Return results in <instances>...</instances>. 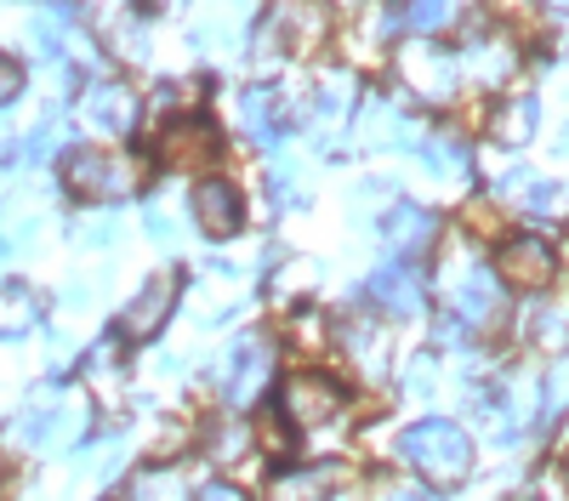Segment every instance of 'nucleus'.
Segmentation results:
<instances>
[{"label":"nucleus","instance_id":"f257e3e1","mask_svg":"<svg viewBox=\"0 0 569 501\" xmlns=\"http://www.w3.org/2000/svg\"><path fill=\"white\" fill-rule=\"evenodd\" d=\"M439 285H445V302H450L461 331H485L490 319L501 313V280H496V268L472 251L467 240L450 246V257L439 268Z\"/></svg>","mask_w":569,"mask_h":501},{"label":"nucleus","instance_id":"f03ea898","mask_svg":"<svg viewBox=\"0 0 569 501\" xmlns=\"http://www.w3.org/2000/svg\"><path fill=\"white\" fill-rule=\"evenodd\" d=\"M399 455L405 468H416L427 484H461L472 473V439L456 422H416L399 433Z\"/></svg>","mask_w":569,"mask_h":501},{"label":"nucleus","instance_id":"7ed1b4c3","mask_svg":"<svg viewBox=\"0 0 569 501\" xmlns=\"http://www.w3.org/2000/svg\"><path fill=\"white\" fill-rule=\"evenodd\" d=\"M63 177L80 200H126L137 189V166L126 154H109V149H74L63 160Z\"/></svg>","mask_w":569,"mask_h":501},{"label":"nucleus","instance_id":"20e7f679","mask_svg":"<svg viewBox=\"0 0 569 501\" xmlns=\"http://www.w3.org/2000/svg\"><path fill=\"white\" fill-rule=\"evenodd\" d=\"M217 382H222V399H228L233 410H240V404H257L262 388L273 382V353H268V342H262V337H240V342L222 353Z\"/></svg>","mask_w":569,"mask_h":501},{"label":"nucleus","instance_id":"39448f33","mask_svg":"<svg viewBox=\"0 0 569 501\" xmlns=\"http://www.w3.org/2000/svg\"><path fill=\"white\" fill-rule=\"evenodd\" d=\"M80 428H86V410H80V404H58V399L40 393L23 417L12 422V439H18L23 450H63V444L80 439Z\"/></svg>","mask_w":569,"mask_h":501},{"label":"nucleus","instance_id":"423d86ee","mask_svg":"<svg viewBox=\"0 0 569 501\" xmlns=\"http://www.w3.org/2000/svg\"><path fill=\"white\" fill-rule=\"evenodd\" d=\"M284 417H291V428H330L342 417V388L319 371H302L284 382Z\"/></svg>","mask_w":569,"mask_h":501},{"label":"nucleus","instance_id":"0eeeda50","mask_svg":"<svg viewBox=\"0 0 569 501\" xmlns=\"http://www.w3.org/2000/svg\"><path fill=\"white\" fill-rule=\"evenodd\" d=\"M171 308H177V273H154V280L126 302V313H120V337H126V342H149V337H160V331H166V319H171Z\"/></svg>","mask_w":569,"mask_h":501},{"label":"nucleus","instance_id":"6e6552de","mask_svg":"<svg viewBox=\"0 0 569 501\" xmlns=\"http://www.w3.org/2000/svg\"><path fill=\"white\" fill-rule=\"evenodd\" d=\"M217 131H211V120H200V114H182V120H171L166 131H160V160L166 166H177V171H206L211 160H217Z\"/></svg>","mask_w":569,"mask_h":501},{"label":"nucleus","instance_id":"1a4fd4ad","mask_svg":"<svg viewBox=\"0 0 569 501\" xmlns=\"http://www.w3.org/2000/svg\"><path fill=\"white\" fill-rule=\"evenodd\" d=\"M496 268H501V285H518V291H541V285L552 280L558 257H552V246H547L541 234H518V240H507V246H501Z\"/></svg>","mask_w":569,"mask_h":501},{"label":"nucleus","instance_id":"9d476101","mask_svg":"<svg viewBox=\"0 0 569 501\" xmlns=\"http://www.w3.org/2000/svg\"><path fill=\"white\" fill-rule=\"evenodd\" d=\"M405 80L416 91H427V98H450V91L467 80L461 74V52H450V46H410L405 52Z\"/></svg>","mask_w":569,"mask_h":501},{"label":"nucleus","instance_id":"9b49d317","mask_svg":"<svg viewBox=\"0 0 569 501\" xmlns=\"http://www.w3.org/2000/svg\"><path fill=\"white\" fill-rule=\"evenodd\" d=\"M80 109H86L91 126L109 131V137H126L137 126V98H131V86H120V80H91Z\"/></svg>","mask_w":569,"mask_h":501},{"label":"nucleus","instance_id":"f8f14e48","mask_svg":"<svg viewBox=\"0 0 569 501\" xmlns=\"http://www.w3.org/2000/svg\"><path fill=\"white\" fill-rule=\"evenodd\" d=\"M433 234H439V217L427 211V206H393L388 217H382V240H388V251L405 262V257H421L427 246H433Z\"/></svg>","mask_w":569,"mask_h":501},{"label":"nucleus","instance_id":"ddd939ff","mask_svg":"<svg viewBox=\"0 0 569 501\" xmlns=\"http://www.w3.org/2000/svg\"><path fill=\"white\" fill-rule=\"evenodd\" d=\"M365 291H370V302L382 308L388 319H416L421 313V280H416V268H405V262L376 268Z\"/></svg>","mask_w":569,"mask_h":501},{"label":"nucleus","instance_id":"4468645a","mask_svg":"<svg viewBox=\"0 0 569 501\" xmlns=\"http://www.w3.org/2000/svg\"><path fill=\"white\" fill-rule=\"evenodd\" d=\"M194 222L217 240L233 234V228H240V189H233L228 177H200L194 182Z\"/></svg>","mask_w":569,"mask_h":501},{"label":"nucleus","instance_id":"2eb2a0df","mask_svg":"<svg viewBox=\"0 0 569 501\" xmlns=\"http://www.w3.org/2000/svg\"><path fill=\"white\" fill-rule=\"evenodd\" d=\"M512 69H518V52H512V40H507V34H479V40H467V46H461V74H467V80L501 86Z\"/></svg>","mask_w":569,"mask_h":501},{"label":"nucleus","instance_id":"dca6fc26","mask_svg":"<svg viewBox=\"0 0 569 501\" xmlns=\"http://www.w3.org/2000/svg\"><path fill=\"white\" fill-rule=\"evenodd\" d=\"M337 337H342V353L359 364L365 377H382V359H388V331L376 325L370 313H348Z\"/></svg>","mask_w":569,"mask_h":501},{"label":"nucleus","instance_id":"f3484780","mask_svg":"<svg viewBox=\"0 0 569 501\" xmlns=\"http://www.w3.org/2000/svg\"><path fill=\"white\" fill-rule=\"evenodd\" d=\"M240 120H246V131L257 137L262 149H279L284 137H291V120H284L273 86H251V91H246V98H240Z\"/></svg>","mask_w":569,"mask_h":501},{"label":"nucleus","instance_id":"a211bd4d","mask_svg":"<svg viewBox=\"0 0 569 501\" xmlns=\"http://www.w3.org/2000/svg\"><path fill=\"white\" fill-rule=\"evenodd\" d=\"M416 154H421V166L433 171L439 182H467V171H472V154H467V143H461L456 131H433V137H421Z\"/></svg>","mask_w":569,"mask_h":501},{"label":"nucleus","instance_id":"6ab92c4d","mask_svg":"<svg viewBox=\"0 0 569 501\" xmlns=\"http://www.w3.org/2000/svg\"><path fill=\"white\" fill-rule=\"evenodd\" d=\"M501 194L518 200L530 217H552V211L569 206V194L558 189V182H547V177H536V171H507V177H501Z\"/></svg>","mask_w":569,"mask_h":501},{"label":"nucleus","instance_id":"aec40b11","mask_svg":"<svg viewBox=\"0 0 569 501\" xmlns=\"http://www.w3.org/2000/svg\"><path fill=\"white\" fill-rule=\"evenodd\" d=\"M40 325V297L23 280H0V337H29Z\"/></svg>","mask_w":569,"mask_h":501},{"label":"nucleus","instance_id":"412c9836","mask_svg":"<svg viewBox=\"0 0 569 501\" xmlns=\"http://www.w3.org/2000/svg\"><path fill=\"white\" fill-rule=\"evenodd\" d=\"M536 126H541V103L530 98H507L501 109H496V120H490V131H496V143H507V149H525L530 137H536Z\"/></svg>","mask_w":569,"mask_h":501},{"label":"nucleus","instance_id":"4be33fe9","mask_svg":"<svg viewBox=\"0 0 569 501\" xmlns=\"http://www.w3.org/2000/svg\"><path fill=\"white\" fill-rule=\"evenodd\" d=\"M342 484V468H291L273 479V501H330Z\"/></svg>","mask_w":569,"mask_h":501},{"label":"nucleus","instance_id":"5701e85b","mask_svg":"<svg viewBox=\"0 0 569 501\" xmlns=\"http://www.w3.org/2000/svg\"><path fill=\"white\" fill-rule=\"evenodd\" d=\"M530 337H536V348H547V353H569V308H558V302L536 308Z\"/></svg>","mask_w":569,"mask_h":501},{"label":"nucleus","instance_id":"b1692460","mask_svg":"<svg viewBox=\"0 0 569 501\" xmlns=\"http://www.w3.org/2000/svg\"><path fill=\"white\" fill-rule=\"evenodd\" d=\"M450 18H456V7H399V12H388V29H399V34H433Z\"/></svg>","mask_w":569,"mask_h":501},{"label":"nucleus","instance_id":"393cba45","mask_svg":"<svg viewBox=\"0 0 569 501\" xmlns=\"http://www.w3.org/2000/svg\"><path fill=\"white\" fill-rule=\"evenodd\" d=\"M268 194H273L279 206H302V200H308L302 166H297V160H279V166H273V177H268Z\"/></svg>","mask_w":569,"mask_h":501},{"label":"nucleus","instance_id":"a878e982","mask_svg":"<svg viewBox=\"0 0 569 501\" xmlns=\"http://www.w3.org/2000/svg\"><path fill=\"white\" fill-rule=\"evenodd\" d=\"M563 404H569V359H552V371L541 382V422H552Z\"/></svg>","mask_w":569,"mask_h":501},{"label":"nucleus","instance_id":"bb28decb","mask_svg":"<svg viewBox=\"0 0 569 501\" xmlns=\"http://www.w3.org/2000/svg\"><path fill=\"white\" fill-rule=\"evenodd\" d=\"M131 501H182V479L177 473H142Z\"/></svg>","mask_w":569,"mask_h":501},{"label":"nucleus","instance_id":"cd10ccee","mask_svg":"<svg viewBox=\"0 0 569 501\" xmlns=\"http://www.w3.org/2000/svg\"><path fill=\"white\" fill-rule=\"evenodd\" d=\"M58 143H63V126H58V120H46V126L29 137V143H23V160H46Z\"/></svg>","mask_w":569,"mask_h":501},{"label":"nucleus","instance_id":"c85d7f7f","mask_svg":"<svg viewBox=\"0 0 569 501\" xmlns=\"http://www.w3.org/2000/svg\"><path fill=\"white\" fill-rule=\"evenodd\" d=\"M433 382H439V371H433V353H416V364L405 371V388L427 399V393H433Z\"/></svg>","mask_w":569,"mask_h":501},{"label":"nucleus","instance_id":"c756f323","mask_svg":"<svg viewBox=\"0 0 569 501\" xmlns=\"http://www.w3.org/2000/svg\"><path fill=\"white\" fill-rule=\"evenodd\" d=\"M246 444H251V433H246V428H222V433L211 439V455H222V462H233V455H246Z\"/></svg>","mask_w":569,"mask_h":501},{"label":"nucleus","instance_id":"7c9ffc66","mask_svg":"<svg viewBox=\"0 0 569 501\" xmlns=\"http://www.w3.org/2000/svg\"><path fill=\"white\" fill-rule=\"evenodd\" d=\"M18 91H23V69H18L12 58H0V109H7Z\"/></svg>","mask_w":569,"mask_h":501},{"label":"nucleus","instance_id":"2f4dec72","mask_svg":"<svg viewBox=\"0 0 569 501\" xmlns=\"http://www.w3.org/2000/svg\"><path fill=\"white\" fill-rule=\"evenodd\" d=\"M74 240H80V246H109V240H114V222H109V217H98V222L74 228Z\"/></svg>","mask_w":569,"mask_h":501},{"label":"nucleus","instance_id":"473e14b6","mask_svg":"<svg viewBox=\"0 0 569 501\" xmlns=\"http://www.w3.org/2000/svg\"><path fill=\"white\" fill-rule=\"evenodd\" d=\"M194 501H251V495H246L240 484H222V479H211V484H206Z\"/></svg>","mask_w":569,"mask_h":501},{"label":"nucleus","instance_id":"72a5a7b5","mask_svg":"<svg viewBox=\"0 0 569 501\" xmlns=\"http://www.w3.org/2000/svg\"><path fill=\"white\" fill-rule=\"evenodd\" d=\"M149 234H154V240H171V222H166L160 206H149Z\"/></svg>","mask_w":569,"mask_h":501},{"label":"nucleus","instance_id":"f704fd0d","mask_svg":"<svg viewBox=\"0 0 569 501\" xmlns=\"http://www.w3.org/2000/svg\"><path fill=\"white\" fill-rule=\"evenodd\" d=\"M382 501H439V495H427V490H410V484H405V490H388Z\"/></svg>","mask_w":569,"mask_h":501},{"label":"nucleus","instance_id":"c9c22d12","mask_svg":"<svg viewBox=\"0 0 569 501\" xmlns=\"http://www.w3.org/2000/svg\"><path fill=\"white\" fill-rule=\"evenodd\" d=\"M12 246H18V240H12V234H7V228H0V257H7V251H12Z\"/></svg>","mask_w":569,"mask_h":501}]
</instances>
